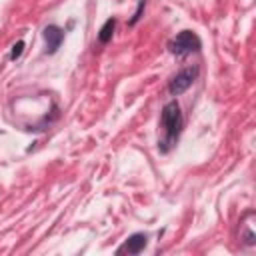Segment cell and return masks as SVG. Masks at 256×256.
Returning <instances> with one entry per match:
<instances>
[{
	"label": "cell",
	"instance_id": "obj_3",
	"mask_svg": "<svg viewBox=\"0 0 256 256\" xmlns=\"http://www.w3.org/2000/svg\"><path fill=\"white\" fill-rule=\"evenodd\" d=\"M196 76H198V68H196V66H188V68L180 70V72L170 80L168 92H170L172 96H178V94L186 92V90L192 86V82L196 80Z\"/></svg>",
	"mask_w": 256,
	"mask_h": 256
},
{
	"label": "cell",
	"instance_id": "obj_4",
	"mask_svg": "<svg viewBox=\"0 0 256 256\" xmlns=\"http://www.w3.org/2000/svg\"><path fill=\"white\" fill-rule=\"evenodd\" d=\"M146 244H148V236L142 234V232H136V234H132L116 252H118V254H140V252L146 248Z\"/></svg>",
	"mask_w": 256,
	"mask_h": 256
},
{
	"label": "cell",
	"instance_id": "obj_2",
	"mask_svg": "<svg viewBox=\"0 0 256 256\" xmlns=\"http://www.w3.org/2000/svg\"><path fill=\"white\" fill-rule=\"evenodd\" d=\"M202 46L200 38L192 32V30H182L180 34H176L170 42H168V50L176 56H186L192 52H198Z\"/></svg>",
	"mask_w": 256,
	"mask_h": 256
},
{
	"label": "cell",
	"instance_id": "obj_5",
	"mask_svg": "<svg viewBox=\"0 0 256 256\" xmlns=\"http://www.w3.org/2000/svg\"><path fill=\"white\" fill-rule=\"evenodd\" d=\"M44 40H46V52L48 54H54L60 48L62 40H64V32L58 26L50 24V26L44 28Z\"/></svg>",
	"mask_w": 256,
	"mask_h": 256
},
{
	"label": "cell",
	"instance_id": "obj_7",
	"mask_svg": "<svg viewBox=\"0 0 256 256\" xmlns=\"http://www.w3.org/2000/svg\"><path fill=\"white\" fill-rule=\"evenodd\" d=\"M144 6H146V0H138V8H136V12H134V16H132V20H130V24L134 26L138 20H140V16H142V10H144Z\"/></svg>",
	"mask_w": 256,
	"mask_h": 256
},
{
	"label": "cell",
	"instance_id": "obj_1",
	"mask_svg": "<svg viewBox=\"0 0 256 256\" xmlns=\"http://www.w3.org/2000/svg\"><path fill=\"white\" fill-rule=\"evenodd\" d=\"M182 126H184L182 110H180L178 102L172 100L162 108V114H160V128H162V138L158 142L160 152L166 154V152H170V148H174V144L178 142V136L182 132Z\"/></svg>",
	"mask_w": 256,
	"mask_h": 256
},
{
	"label": "cell",
	"instance_id": "obj_6",
	"mask_svg": "<svg viewBox=\"0 0 256 256\" xmlns=\"http://www.w3.org/2000/svg\"><path fill=\"white\" fill-rule=\"evenodd\" d=\"M114 28H116V18H108V20L104 22V26L100 28V32H98V42H100V44H108V42L112 40Z\"/></svg>",
	"mask_w": 256,
	"mask_h": 256
},
{
	"label": "cell",
	"instance_id": "obj_8",
	"mask_svg": "<svg viewBox=\"0 0 256 256\" xmlns=\"http://www.w3.org/2000/svg\"><path fill=\"white\" fill-rule=\"evenodd\" d=\"M22 48H24V42H22V40H18V42L12 46V52H10V60H16V58L22 54Z\"/></svg>",
	"mask_w": 256,
	"mask_h": 256
}]
</instances>
